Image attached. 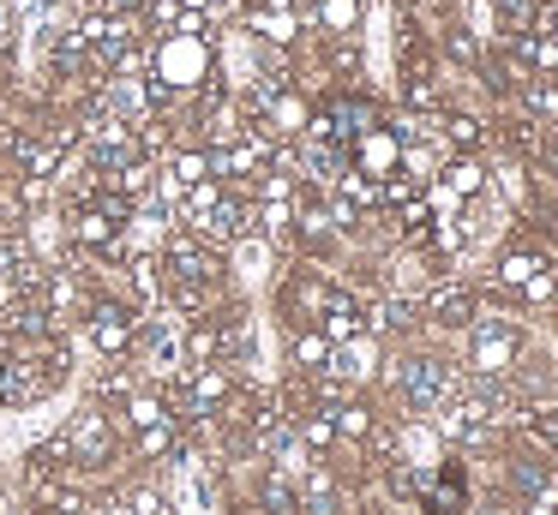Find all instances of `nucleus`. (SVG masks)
Returning a JSON list of instances; mask_svg holds the SVG:
<instances>
[{
  "label": "nucleus",
  "mask_w": 558,
  "mask_h": 515,
  "mask_svg": "<svg viewBox=\"0 0 558 515\" xmlns=\"http://www.w3.org/2000/svg\"><path fill=\"white\" fill-rule=\"evenodd\" d=\"M385 383H390V395H397V407L409 419H433L438 407L462 390V371L450 366L445 354H397L385 371Z\"/></svg>",
  "instance_id": "f257e3e1"
},
{
  "label": "nucleus",
  "mask_w": 558,
  "mask_h": 515,
  "mask_svg": "<svg viewBox=\"0 0 558 515\" xmlns=\"http://www.w3.org/2000/svg\"><path fill=\"white\" fill-rule=\"evenodd\" d=\"M529 347V330L517 318H474L469 323V371L474 378H510V366L522 359Z\"/></svg>",
  "instance_id": "f03ea898"
},
{
  "label": "nucleus",
  "mask_w": 558,
  "mask_h": 515,
  "mask_svg": "<svg viewBox=\"0 0 558 515\" xmlns=\"http://www.w3.org/2000/svg\"><path fill=\"white\" fill-rule=\"evenodd\" d=\"M481 306H486L481 287H469V282H433V287H426V299H421V318L433 323V330H469V323L481 318Z\"/></svg>",
  "instance_id": "7ed1b4c3"
},
{
  "label": "nucleus",
  "mask_w": 558,
  "mask_h": 515,
  "mask_svg": "<svg viewBox=\"0 0 558 515\" xmlns=\"http://www.w3.org/2000/svg\"><path fill=\"white\" fill-rule=\"evenodd\" d=\"M85 330H90V347H97V354H109V359H121L126 347L138 342V318L126 306H114V299H97V306H90Z\"/></svg>",
  "instance_id": "20e7f679"
},
{
  "label": "nucleus",
  "mask_w": 558,
  "mask_h": 515,
  "mask_svg": "<svg viewBox=\"0 0 558 515\" xmlns=\"http://www.w3.org/2000/svg\"><path fill=\"white\" fill-rule=\"evenodd\" d=\"M61 438H66V450H73L78 462H90V467H109L114 462V431H109V414H102V407L73 414V426H66Z\"/></svg>",
  "instance_id": "39448f33"
},
{
  "label": "nucleus",
  "mask_w": 558,
  "mask_h": 515,
  "mask_svg": "<svg viewBox=\"0 0 558 515\" xmlns=\"http://www.w3.org/2000/svg\"><path fill=\"white\" fill-rule=\"evenodd\" d=\"M169 282H222V258L205 246V234H174L169 240Z\"/></svg>",
  "instance_id": "423d86ee"
},
{
  "label": "nucleus",
  "mask_w": 558,
  "mask_h": 515,
  "mask_svg": "<svg viewBox=\"0 0 558 515\" xmlns=\"http://www.w3.org/2000/svg\"><path fill=\"white\" fill-rule=\"evenodd\" d=\"M210 72V48H205V36H169L162 42V54H157V78L162 84H198Z\"/></svg>",
  "instance_id": "0eeeda50"
},
{
  "label": "nucleus",
  "mask_w": 558,
  "mask_h": 515,
  "mask_svg": "<svg viewBox=\"0 0 558 515\" xmlns=\"http://www.w3.org/2000/svg\"><path fill=\"white\" fill-rule=\"evenodd\" d=\"M253 216H258V204H246V198H217V204H210V210L193 222V234H205V240H246Z\"/></svg>",
  "instance_id": "6e6552de"
},
{
  "label": "nucleus",
  "mask_w": 558,
  "mask_h": 515,
  "mask_svg": "<svg viewBox=\"0 0 558 515\" xmlns=\"http://www.w3.org/2000/svg\"><path fill=\"white\" fill-rule=\"evenodd\" d=\"M294 491H301V515H349V491L330 467H306V479Z\"/></svg>",
  "instance_id": "1a4fd4ad"
},
{
  "label": "nucleus",
  "mask_w": 558,
  "mask_h": 515,
  "mask_svg": "<svg viewBox=\"0 0 558 515\" xmlns=\"http://www.w3.org/2000/svg\"><path fill=\"white\" fill-rule=\"evenodd\" d=\"M325 299H330V282H325L318 270H294L289 287H282V311H289L294 323H318Z\"/></svg>",
  "instance_id": "9d476101"
},
{
  "label": "nucleus",
  "mask_w": 558,
  "mask_h": 515,
  "mask_svg": "<svg viewBox=\"0 0 558 515\" xmlns=\"http://www.w3.org/2000/svg\"><path fill=\"white\" fill-rule=\"evenodd\" d=\"M330 354H337V342H330V335L318 330V323H301V330H294V342H289L294 371H306V378H313V371H325V366H330Z\"/></svg>",
  "instance_id": "9b49d317"
},
{
  "label": "nucleus",
  "mask_w": 558,
  "mask_h": 515,
  "mask_svg": "<svg viewBox=\"0 0 558 515\" xmlns=\"http://www.w3.org/2000/svg\"><path fill=\"white\" fill-rule=\"evenodd\" d=\"M522 438H529L534 450H546V455L558 462V402H546V407L534 402L529 414H522Z\"/></svg>",
  "instance_id": "f8f14e48"
},
{
  "label": "nucleus",
  "mask_w": 558,
  "mask_h": 515,
  "mask_svg": "<svg viewBox=\"0 0 558 515\" xmlns=\"http://www.w3.org/2000/svg\"><path fill=\"white\" fill-rule=\"evenodd\" d=\"M493 19L505 24V36H522L534 24H553L546 19V0H493Z\"/></svg>",
  "instance_id": "ddd939ff"
},
{
  "label": "nucleus",
  "mask_w": 558,
  "mask_h": 515,
  "mask_svg": "<svg viewBox=\"0 0 558 515\" xmlns=\"http://www.w3.org/2000/svg\"><path fill=\"white\" fill-rule=\"evenodd\" d=\"M37 510H49V515H90V503H85V491L61 486V474H49V479H37Z\"/></svg>",
  "instance_id": "4468645a"
},
{
  "label": "nucleus",
  "mask_w": 558,
  "mask_h": 515,
  "mask_svg": "<svg viewBox=\"0 0 558 515\" xmlns=\"http://www.w3.org/2000/svg\"><path fill=\"white\" fill-rule=\"evenodd\" d=\"M438 126H445V144H457V150H481V144L493 138V132H486V120L481 114H462V108H445V120H438Z\"/></svg>",
  "instance_id": "2eb2a0df"
},
{
  "label": "nucleus",
  "mask_w": 558,
  "mask_h": 515,
  "mask_svg": "<svg viewBox=\"0 0 558 515\" xmlns=\"http://www.w3.org/2000/svg\"><path fill=\"white\" fill-rule=\"evenodd\" d=\"M258 510L265 515H301V491H294L282 474H265L258 479Z\"/></svg>",
  "instance_id": "dca6fc26"
},
{
  "label": "nucleus",
  "mask_w": 558,
  "mask_h": 515,
  "mask_svg": "<svg viewBox=\"0 0 558 515\" xmlns=\"http://www.w3.org/2000/svg\"><path fill=\"white\" fill-rule=\"evenodd\" d=\"M318 24L330 36H354L361 30V0H318Z\"/></svg>",
  "instance_id": "f3484780"
},
{
  "label": "nucleus",
  "mask_w": 558,
  "mask_h": 515,
  "mask_svg": "<svg viewBox=\"0 0 558 515\" xmlns=\"http://www.w3.org/2000/svg\"><path fill=\"white\" fill-rule=\"evenodd\" d=\"M138 342H145V354H150V366H157V371H174V366H181V342H174L169 330H145Z\"/></svg>",
  "instance_id": "a211bd4d"
},
{
  "label": "nucleus",
  "mask_w": 558,
  "mask_h": 515,
  "mask_svg": "<svg viewBox=\"0 0 558 515\" xmlns=\"http://www.w3.org/2000/svg\"><path fill=\"white\" fill-rule=\"evenodd\" d=\"M445 54L457 60V66H469V72H474V66H481V60H486V48L474 42V36L462 30V24H450V30H445Z\"/></svg>",
  "instance_id": "6ab92c4d"
},
{
  "label": "nucleus",
  "mask_w": 558,
  "mask_h": 515,
  "mask_svg": "<svg viewBox=\"0 0 558 515\" xmlns=\"http://www.w3.org/2000/svg\"><path fill=\"white\" fill-rule=\"evenodd\" d=\"M445 186L457 192V198H481V186H486L481 162H450V168H445Z\"/></svg>",
  "instance_id": "aec40b11"
},
{
  "label": "nucleus",
  "mask_w": 558,
  "mask_h": 515,
  "mask_svg": "<svg viewBox=\"0 0 558 515\" xmlns=\"http://www.w3.org/2000/svg\"><path fill=\"white\" fill-rule=\"evenodd\" d=\"M133 438H138V455H145V462H150V455H169L174 450V426H169V419H150V426L133 431Z\"/></svg>",
  "instance_id": "412c9836"
},
{
  "label": "nucleus",
  "mask_w": 558,
  "mask_h": 515,
  "mask_svg": "<svg viewBox=\"0 0 558 515\" xmlns=\"http://www.w3.org/2000/svg\"><path fill=\"white\" fill-rule=\"evenodd\" d=\"M133 390H138V378H133V371H121V366L97 378V395H133Z\"/></svg>",
  "instance_id": "4be33fe9"
},
{
  "label": "nucleus",
  "mask_w": 558,
  "mask_h": 515,
  "mask_svg": "<svg viewBox=\"0 0 558 515\" xmlns=\"http://www.w3.org/2000/svg\"><path fill=\"white\" fill-rule=\"evenodd\" d=\"M7 30H13V7L0 0V42H7Z\"/></svg>",
  "instance_id": "5701e85b"
}]
</instances>
